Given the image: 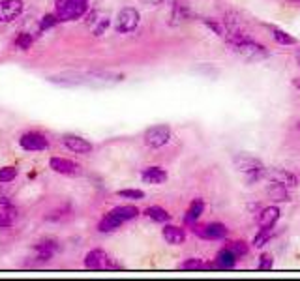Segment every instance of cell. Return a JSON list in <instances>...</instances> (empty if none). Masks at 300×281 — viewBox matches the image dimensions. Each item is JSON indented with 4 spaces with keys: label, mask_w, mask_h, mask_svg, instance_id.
<instances>
[{
    "label": "cell",
    "mask_w": 300,
    "mask_h": 281,
    "mask_svg": "<svg viewBox=\"0 0 300 281\" xmlns=\"http://www.w3.org/2000/svg\"><path fill=\"white\" fill-rule=\"evenodd\" d=\"M231 43V47L235 53H239L244 60H250V62H257V60H263L266 58V51L263 49V45L259 43H255V41L248 40L246 36L242 38H235V40H229Z\"/></svg>",
    "instance_id": "cell-1"
},
{
    "label": "cell",
    "mask_w": 300,
    "mask_h": 281,
    "mask_svg": "<svg viewBox=\"0 0 300 281\" xmlns=\"http://www.w3.org/2000/svg\"><path fill=\"white\" fill-rule=\"evenodd\" d=\"M89 8L87 0H58L56 2V17L58 21H73L85 15Z\"/></svg>",
    "instance_id": "cell-2"
},
{
    "label": "cell",
    "mask_w": 300,
    "mask_h": 281,
    "mask_svg": "<svg viewBox=\"0 0 300 281\" xmlns=\"http://www.w3.org/2000/svg\"><path fill=\"white\" fill-rule=\"evenodd\" d=\"M233 161H235V167H237L240 172H248V174H250V180H259L265 176V167H263V163H261L257 158L240 154V156H237Z\"/></svg>",
    "instance_id": "cell-3"
},
{
    "label": "cell",
    "mask_w": 300,
    "mask_h": 281,
    "mask_svg": "<svg viewBox=\"0 0 300 281\" xmlns=\"http://www.w3.org/2000/svg\"><path fill=\"white\" fill-rule=\"evenodd\" d=\"M169 139H171V130L169 126H165V124L152 126V128H148V130L144 131V144L150 146V148H160V146L169 143Z\"/></svg>",
    "instance_id": "cell-4"
},
{
    "label": "cell",
    "mask_w": 300,
    "mask_h": 281,
    "mask_svg": "<svg viewBox=\"0 0 300 281\" xmlns=\"http://www.w3.org/2000/svg\"><path fill=\"white\" fill-rule=\"evenodd\" d=\"M139 12L135 8H124L120 10V14L116 17V30L120 34H128V32H133L139 25Z\"/></svg>",
    "instance_id": "cell-5"
},
{
    "label": "cell",
    "mask_w": 300,
    "mask_h": 281,
    "mask_svg": "<svg viewBox=\"0 0 300 281\" xmlns=\"http://www.w3.org/2000/svg\"><path fill=\"white\" fill-rule=\"evenodd\" d=\"M23 0H2L0 2V23H12L23 14Z\"/></svg>",
    "instance_id": "cell-6"
},
{
    "label": "cell",
    "mask_w": 300,
    "mask_h": 281,
    "mask_svg": "<svg viewBox=\"0 0 300 281\" xmlns=\"http://www.w3.org/2000/svg\"><path fill=\"white\" fill-rule=\"evenodd\" d=\"M21 146L25 148V150H30V152H40V150H45L47 148V139L45 135H41L38 131H30V133H25L23 137H21Z\"/></svg>",
    "instance_id": "cell-7"
},
{
    "label": "cell",
    "mask_w": 300,
    "mask_h": 281,
    "mask_svg": "<svg viewBox=\"0 0 300 281\" xmlns=\"http://www.w3.org/2000/svg\"><path fill=\"white\" fill-rule=\"evenodd\" d=\"M51 169L58 174H66V176L81 174V165H77L75 161L66 158H51Z\"/></svg>",
    "instance_id": "cell-8"
},
{
    "label": "cell",
    "mask_w": 300,
    "mask_h": 281,
    "mask_svg": "<svg viewBox=\"0 0 300 281\" xmlns=\"http://www.w3.org/2000/svg\"><path fill=\"white\" fill-rule=\"evenodd\" d=\"M265 178L278 182V184H283L285 188H294L298 184L296 176L291 174L289 171H285V169H268V171L265 169Z\"/></svg>",
    "instance_id": "cell-9"
},
{
    "label": "cell",
    "mask_w": 300,
    "mask_h": 281,
    "mask_svg": "<svg viewBox=\"0 0 300 281\" xmlns=\"http://www.w3.org/2000/svg\"><path fill=\"white\" fill-rule=\"evenodd\" d=\"M109 257L102 249H94L85 257V266L89 270H103V268H109Z\"/></svg>",
    "instance_id": "cell-10"
},
{
    "label": "cell",
    "mask_w": 300,
    "mask_h": 281,
    "mask_svg": "<svg viewBox=\"0 0 300 281\" xmlns=\"http://www.w3.org/2000/svg\"><path fill=\"white\" fill-rule=\"evenodd\" d=\"M62 143L66 144L71 152H75V154H89L92 150V144L87 139L79 137V135H64Z\"/></svg>",
    "instance_id": "cell-11"
},
{
    "label": "cell",
    "mask_w": 300,
    "mask_h": 281,
    "mask_svg": "<svg viewBox=\"0 0 300 281\" xmlns=\"http://www.w3.org/2000/svg\"><path fill=\"white\" fill-rule=\"evenodd\" d=\"M195 233L199 236H205V238H212V240H219L227 234V229H225L223 223H208L206 227H197Z\"/></svg>",
    "instance_id": "cell-12"
},
{
    "label": "cell",
    "mask_w": 300,
    "mask_h": 281,
    "mask_svg": "<svg viewBox=\"0 0 300 281\" xmlns=\"http://www.w3.org/2000/svg\"><path fill=\"white\" fill-rule=\"evenodd\" d=\"M237 259H239V257L233 253L231 249L223 247V249L218 253V257H216V264H212V268H218V270H231V268H235V264H237Z\"/></svg>",
    "instance_id": "cell-13"
},
{
    "label": "cell",
    "mask_w": 300,
    "mask_h": 281,
    "mask_svg": "<svg viewBox=\"0 0 300 281\" xmlns=\"http://www.w3.org/2000/svg\"><path fill=\"white\" fill-rule=\"evenodd\" d=\"M141 178L146 184H164L165 180H167V172L164 169H160V167H148V169L143 171Z\"/></svg>",
    "instance_id": "cell-14"
},
{
    "label": "cell",
    "mask_w": 300,
    "mask_h": 281,
    "mask_svg": "<svg viewBox=\"0 0 300 281\" xmlns=\"http://www.w3.org/2000/svg\"><path fill=\"white\" fill-rule=\"evenodd\" d=\"M280 218V208L276 206H266L265 210L259 214V225L265 227V229H272L274 223Z\"/></svg>",
    "instance_id": "cell-15"
},
{
    "label": "cell",
    "mask_w": 300,
    "mask_h": 281,
    "mask_svg": "<svg viewBox=\"0 0 300 281\" xmlns=\"http://www.w3.org/2000/svg\"><path fill=\"white\" fill-rule=\"evenodd\" d=\"M164 238L167 244H171V246H178V244H182V242L186 240V233L180 229V227L167 225L164 229Z\"/></svg>",
    "instance_id": "cell-16"
},
{
    "label": "cell",
    "mask_w": 300,
    "mask_h": 281,
    "mask_svg": "<svg viewBox=\"0 0 300 281\" xmlns=\"http://www.w3.org/2000/svg\"><path fill=\"white\" fill-rule=\"evenodd\" d=\"M36 253H38V259L43 262L49 261V259H53V255L56 253V242L53 240L40 242V244L36 246Z\"/></svg>",
    "instance_id": "cell-17"
},
{
    "label": "cell",
    "mask_w": 300,
    "mask_h": 281,
    "mask_svg": "<svg viewBox=\"0 0 300 281\" xmlns=\"http://www.w3.org/2000/svg\"><path fill=\"white\" fill-rule=\"evenodd\" d=\"M111 214L116 216V218L124 223V221H130L133 220V218H137L139 210H137L135 206H116L115 210H111Z\"/></svg>",
    "instance_id": "cell-18"
},
{
    "label": "cell",
    "mask_w": 300,
    "mask_h": 281,
    "mask_svg": "<svg viewBox=\"0 0 300 281\" xmlns=\"http://www.w3.org/2000/svg\"><path fill=\"white\" fill-rule=\"evenodd\" d=\"M120 225H122V221H120L118 218H116V216H113V214L109 212L102 221H100L98 229H100L102 233H113V231H116V229H118Z\"/></svg>",
    "instance_id": "cell-19"
},
{
    "label": "cell",
    "mask_w": 300,
    "mask_h": 281,
    "mask_svg": "<svg viewBox=\"0 0 300 281\" xmlns=\"http://www.w3.org/2000/svg\"><path fill=\"white\" fill-rule=\"evenodd\" d=\"M144 216L150 218L152 221H158V223H165V221L171 220V216L167 214V210L160 208V206H150V208H146V210H144Z\"/></svg>",
    "instance_id": "cell-20"
},
{
    "label": "cell",
    "mask_w": 300,
    "mask_h": 281,
    "mask_svg": "<svg viewBox=\"0 0 300 281\" xmlns=\"http://www.w3.org/2000/svg\"><path fill=\"white\" fill-rule=\"evenodd\" d=\"M205 212V203L201 199H195L193 203L190 205V208H188V216H186V221H195L201 218V214Z\"/></svg>",
    "instance_id": "cell-21"
},
{
    "label": "cell",
    "mask_w": 300,
    "mask_h": 281,
    "mask_svg": "<svg viewBox=\"0 0 300 281\" xmlns=\"http://www.w3.org/2000/svg\"><path fill=\"white\" fill-rule=\"evenodd\" d=\"M268 197L272 201H287V188L283 184H278V182H272V185L268 188Z\"/></svg>",
    "instance_id": "cell-22"
},
{
    "label": "cell",
    "mask_w": 300,
    "mask_h": 281,
    "mask_svg": "<svg viewBox=\"0 0 300 281\" xmlns=\"http://www.w3.org/2000/svg\"><path fill=\"white\" fill-rule=\"evenodd\" d=\"M14 218H15L14 208L2 203V206H0V227H10L14 223Z\"/></svg>",
    "instance_id": "cell-23"
},
{
    "label": "cell",
    "mask_w": 300,
    "mask_h": 281,
    "mask_svg": "<svg viewBox=\"0 0 300 281\" xmlns=\"http://www.w3.org/2000/svg\"><path fill=\"white\" fill-rule=\"evenodd\" d=\"M272 38L278 41V43H281V45H293L294 43L293 36H289L287 32L280 30V28H272Z\"/></svg>",
    "instance_id": "cell-24"
},
{
    "label": "cell",
    "mask_w": 300,
    "mask_h": 281,
    "mask_svg": "<svg viewBox=\"0 0 300 281\" xmlns=\"http://www.w3.org/2000/svg\"><path fill=\"white\" fill-rule=\"evenodd\" d=\"M107 27H109V17L102 15V17L94 19V23H92V32H94L96 36H102L103 32L107 30Z\"/></svg>",
    "instance_id": "cell-25"
},
{
    "label": "cell",
    "mask_w": 300,
    "mask_h": 281,
    "mask_svg": "<svg viewBox=\"0 0 300 281\" xmlns=\"http://www.w3.org/2000/svg\"><path fill=\"white\" fill-rule=\"evenodd\" d=\"M270 236H272V229H265V227H261V233L255 236L253 246H255V247H263L266 242L270 240Z\"/></svg>",
    "instance_id": "cell-26"
},
{
    "label": "cell",
    "mask_w": 300,
    "mask_h": 281,
    "mask_svg": "<svg viewBox=\"0 0 300 281\" xmlns=\"http://www.w3.org/2000/svg\"><path fill=\"white\" fill-rule=\"evenodd\" d=\"M188 10H186L182 4H177V6L173 8V25H178V23H182V21H186V17H188Z\"/></svg>",
    "instance_id": "cell-27"
},
{
    "label": "cell",
    "mask_w": 300,
    "mask_h": 281,
    "mask_svg": "<svg viewBox=\"0 0 300 281\" xmlns=\"http://www.w3.org/2000/svg\"><path fill=\"white\" fill-rule=\"evenodd\" d=\"M180 268L182 270H205V268H208V264H205L201 259H188L180 264Z\"/></svg>",
    "instance_id": "cell-28"
},
{
    "label": "cell",
    "mask_w": 300,
    "mask_h": 281,
    "mask_svg": "<svg viewBox=\"0 0 300 281\" xmlns=\"http://www.w3.org/2000/svg\"><path fill=\"white\" fill-rule=\"evenodd\" d=\"M15 176H17V171H15L14 167H4V169H0V184H8V182H12Z\"/></svg>",
    "instance_id": "cell-29"
},
{
    "label": "cell",
    "mask_w": 300,
    "mask_h": 281,
    "mask_svg": "<svg viewBox=\"0 0 300 281\" xmlns=\"http://www.w3.org/2000/svg\"><path fill=\"white\" fill-rule=\"evenodd\" d=\"M227 249H231L237 257H242V255L248 253V246H246L244 242H231V244L227 246Z\"/></svg>",
    "instance_id": "cell-30"
},
{
    "label": "cell",
    "mask_w": 300,
    "mask_h": 281,
    "mask_svg": "<svg viewBox=\"0 0 300 281\" xmlns=\"http://www.w3.org/2000/svg\"><path fill=\"white\" fill-rule=\"evenodd\" d=\"M118 197H124V199H143L144 193L139 192V190H122V192H118Z\"/></svg>",
    "instance_id": "cell-31"
},
{
    "label": "cell",
    "mask_w": 300,
    "mask_h": 281,
    "mask_svg": "<svg viewBox=\"0 0 300 281\" xmlns=\"http://www.w3.org/2000/svg\"><path fill=\"white\" fill-rule=\"evenodd\" d=\"M15 43H17V47L25 51V49L30 47V43H32V36L30 34H19V38H17Z\"/></svg>",
    "instance_id": "cell-32"
},
{
    "label": "cell",
    "mask_w": 300,
    "mask_h": 281,
    "mask_svg": "<svg viewBox=\"0 0 300 281\" xmlns=\"http://www.w3.org/2000/svg\"><path fill=\"white\" fill-rule=\"evenodd\" d=\"M259 259H261L259 270H270V268H272V257H270L268 253H263Z\"/></svg>",
    "instance_id": "cell-33"
},
{
    "label": "cell",
    "mask_w": 300,
    "mask_h": 281,
    "mask_svg": "<svg viewBox=\"0 0 300 281\" xmlns=\"http://www.w3.org/2000/svg\"><path fill=\"white\" fill-rule=\"evenodd\" d=\"M205 23H206V25H208V27H210L212 30H214V32H216L218 36H223V34H225L223 27H221L219 23H216V21H212V19H205Z\"/></svg>",
    "instance_id": "cell-34"
},
{
    "label": "cell",
    "mask_w": 300,
    "mask_h": 281,
    "mask_svg": "<svg viewBox=\"0 0 300 281\" xmlns=\"http://www.w3.org/2000/svg\"><path fill=\"white\" fill-rule=\"evenodd\" d=\"M56 21H58V17H56V15H45V17H43V21H41V28L53 27V25H56Z\"/></svg>",
    "instance_id": "cell-35"
},
{
    "label": "cell",
    "mask_w": 300,
    "mask_h": 281,
    "mask_svg": "<svg viewBox=\"0 0 300 281\" xmlns=\"http://www.w3.org/2000/svg\"><path fill=\"white\" fill-rule=\"evenodd\" d=\"M143 2H146V4H150V6H156V4H162L164 0H143Z\"/></svg>",
    "instance_id": "cell-36"
},
{
    "label": "cell",
    "mask_w": 300,
    "mask_h": 281,
    "mask_svg": "<svg viewBox=\"0 0 300 281\" xmlns=\"http://www.w3.org/2000/svg\"><path fill=\"white\" fill-rule=\"evenodd\" d=\"M296 60H298V66H300V49L296 51Z\"/></svg>",
    "instance_id": "cell-37"
},
{
    "label": "cell",
    "mask_w": 300,
    "mask_h": 281,
    "mask_svg": "<svg viewBox=\"0 0 300 281\" xmlns=\"http://www.w3.org/2000/svg\"><path fill=\"white\" fill-rule=\"evenodd\" d=\"M294 86H296V88H300V81H294Z\"/></svg>",
    "instance_id": "cell-38"
},
{
    "label": "cell",
    "mask_w": 300,
    "mask_h": 281,
    "mask_svg": "<svg viewBox=\"0 0 300 281\" xmlns=\"http://www.w3.org/2000/svg\"><path fill=\"white\" fill-rule=\"evenodd\" d=\"M298 128H300V124H298Z\"/></svg>",
    "instance_id": "cell-39"
}]
</instances>
